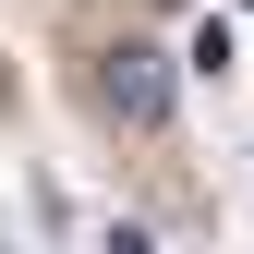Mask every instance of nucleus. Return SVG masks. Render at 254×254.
Listing matches in <instances>:
<instances>
[{
  "instance_id": "nucleus-2",
  "label": "nucleus",
  "mask_w": 254,
  "mask_h": 254,
  "mask_svg": "<svg viewBox=\"0 0 254 254\" xmlns=\"http://www.w3.org/2000/svg\"><path fill=\"white\" fill-rule=\"evenodd\" d=\"M170 12H182V0H170Z\"/></svg>"
},
{
  "instance_id": "nucleus-1",
  "label": "nucleus",
  "mask_w": 254,
  "mask_h": 254,
  "mask_svg": "<svg viewBox=\"0 0 254 254\" xmlns=\"http://www.w3.org/2000/svg\"><path fill=\"white\" fill-rule=\"evenodd\" d=\"M97 97H109L121 121H170V97H182V73H170V49H145V37H121V49L97 61Z\"/></svg>"
}]
</instances>
